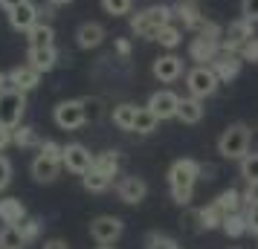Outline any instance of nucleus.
I'll return each mask as SVG.
<instances>
[{
  "label": "nucleus",
  "instance_id": "obj_15",
  "mask_svg": "<svg viewBox=\"0 0 258 249\" xmlns=\"http://www.w3.org/2000/svg\"><path fill=\"white\" fill-rule=\"evenodd\" d=\"M148 107H151L154 113L163 119H177V107H180V96L171 93V90H157V93L148 99Z\"/></svg>",
  "mask_w": 258,
  "mask_h": 249
},
{
  "label": "nucleus",
  "instance_id": "obj_49",
  "mask_svg": "<svg viewBox=\"0 0 258 249\" xmlns=\"http://www.w3.org/2000/svg\"><path fill=\"white\" fill-rule=\"evenodd\" d=\"M24 0H0V9H6V12H12L15 6H21Z\"/></svg>",
  "mask_w": 258,
  "mask_h": 249
},
{
  "label": "nucleus",
  "instance_id": "obj_45",
  "mask_svg": "<svg viewBox=\"0 0 258 249\" xmlns=\"http://www.w3.org/2000/svg\"><path fill=\"white\" fill-rule=\"evenodd\" d=\"M113 47H116V52L122 55V58H128V55H131V41H128V38H116V41H113Z\"/></svg>",
  "mask_w": 258,
  "mask_h": 249
},
{
  "label": "nucleus",
  "instance_id": "obj_24",
  "mask_svg": "<svg viewBox=\"0 0 258 249\" xmlns=\"http://www.w3.org/2000/svg\"><path fill=\"white\" fill-rule=\"evenodd\" d=\"M137 110H140L137 105H131V102H122V105L113 107L110 119H113V125H116L119 131H134V119H137Z\"/></svg>",
  "mask_w": 258,
  "mask_h": 249
},
{
  "label": "nucleus",
  "instance_id": "obj_8",
  "mask_svg": "<svg viewBox=\"0 0 258 249\" xmlns=\"http://www.w3.org/2000/svg\"><path fill=\"white\" fill-rule=\"evenodd\" d=\"M249 38H255V24L252 21H246L244 15L232 21V24L223 29V41H221V52H241Z\"/></svg>",
  "mask_w": 258,
  "mask_h": 249
},
{
  "label": "nucleus",
  "instance_id": "obj_36",
  "mask_svg": "<svg viewBox=\"0 0 258 249\" xmlns=\"http://www.w3.org/2000/svg\"><path fill=\"white\" fill-rule=\"evenodd\" d=\"M145 249H177V243H174V237L151 232V235L145 237Z\"/></svg>",
  "mask_w": 258,
  "mask_h": 249
},
{
  "label": "nucleus",
  "instance_id": "obj_1",
  "mask_svg": "<svg viewBox=\"0 0 258 249\" xmlns=\"http://www.w3.org/2000/svg\"><path fill=\"white\" fill-rule=\"evenodd\" d=\"M203 174V165L198 159H177L174 165L168 168V186H171V197L180 206H188L191 203V194H195V183Z\"/></svg>",
  "mask_w": 258,
  "mask_h": 249
},
{
  "label": "nucleus",
  "instance_id": "obj_41",
  "mask_svg": "<svg viewBox=\"0 0 258 249\" xmlns=\"http://www.w3.org/2000/svg\"><path fill=\"white\" fill-rule=\"evenodd\" d=\"M246 212V229H249V235L258 237V206H244Z\"/></svg>",
  "mask_w": 258,
  "mask_h": 249
},
{
  "label": "nucleus",
  "instance_id": "obj_10",
  "mask_svg": "<svg viewBox=\"0 0 258 249\" xmlns=\"http://www.w3.org/2000/svg\"><path fill=\"white\" fill-rule=\"evenodd\" d=\"M61 162H64V168H67L70 174L84 177V174L93 168V156H90V151H87L82 142H70V145H64V156H61Z\"/></svg>",
  "mask_w": 258,
  "mask_h": 249
},
{
  "label": "nucleus",
  "instance_id": "obj_48",
  "mask_svg": "<svg viewBox=\"0 0 258 249\" xmlns=\"http://www.w3.org/2000/svg\"><path fill=\"white\" fill-rule=\"evenodd\" d=\"M9 87H12V81H9V72H0V96L6 93Z\"/></svg>",
  "mask_w": 258,
  "mask_h": 249
},
{
  "label": "nucleus",
  "instance_id": "obj_4",
  "mask_svg": "<svg viewBox=\"0 0 258 249\" xmlns=\"http://www.w3.org/2000/svg\"><path fill=\"white\" fill-rule=\"evenodd\" d=\"M171 18H174V9L171 6H163V3L160 6H148L142 12L131 15V29L140 38H154L157 29H163L165 24H171Z\"/></svg>",
  "mask_w": 258,
  "mask_h": 249
},
{
  "label": "nucleus",
  "instance_id": "obj_40",
  "mask_svg": "<svg viewBox=\"0 0 258 249\" xmlns=\"http://www.w3.org/2000/svg\"><path fill=\"white\" fill-rule=\"evenodd\" d=\"M9 183H12V162L0 154V191L6 189Z\"/></svg>",
  "mask_w": 258,
  "mask_h": 249
},
{
  "label": "nucleus",
  "instance_id": "obj_26",
  "mask_svg": "<svg viewBox=\"0 0 258 249\" xmlns=\"http://www.w3.org/2000/svg\"><path fill=\"white\" fill-rule=\"evenodd\" d=\"M157 125H160V116H157L148 105L137 110V119H134V131L137 133H154L157 131Z\"/></svg>",
  "mask_w": 258,
  "mask_h": 249
},
{
  "label": "nucleus",
  "instance_id": "obj_31",
  "mask_svg": "<svg viewBox=\"0 0 258 249\" xmlns=\"http://www.w3.org/2000/svg\"><path fill=\"white\" fill-rule=\"evenodd\" d=\"M151 41H157V44H160V47H165V49H174V47H180V41H183V32H180V26L165 24L163 29H157V35H154Z\"/></svg>",
  "mask_w": 258,
  "mask_h": 249
},
{
  "label": "nucleus",
  "instance_id": "obj_37",
  "mask_svg": "<svg viewBox=\"0 0 258 249\" xmlns=\"http://www.w3.org/2000/svg\"><path fill=\"white\" fill-rule=\"evenodd\" d=\"M21 235L26 237V243L38 240V235H41V220H35V217H26L24 223H21Z\"/></svg>",
  "mask_w": 258,
  "mask_h": 249
},
{
  "label": "nucleus",
  "instance_id": "obj_28",
  "mask_svg": "<svg viewBox=\"0 0 258 249\" xmlns=\"http://www.w3.org/2000/svg\"><path fill=\"white\" fill-rule=\"evenodd\" d=\"M93 168L102 171V174H107V177H116L119 174V154L116 151H102V154H96Z\"/></svg>",
  "mask_w": 258,
  "mask_h": 249
},
{
  "label": "nucleus",
  "instance_id": "obj_30",
  "mask_svg": "<svg viewBox=\"0 0 258 249\" xmlns=\"http://www.w3.org/2000/svg\"><path fill=\"white\" fill-rule=\"evenodd\" d=\"M215 203L223 209V214L241 212V209H244V194H241L238 189H226V191H221V194L215 197Z\"/></svg>",
  "mask_w": 258,
  "mask_h": 249
},
{
  "label": "nucleus",
  "instance_id": "obj_9",
  "mask_svg": "<svg viewBox=\"0 0 258 249\" xmlns=\"http://www.w3.org/2000/svg\"><path fill=\"white\" fill-rule=\"evenodd\" d=\"M125 232V223L113 217V214H102V217H96L90 220V237H93L99 246H110V243H116L119 237Z\"/></svg>",
  "mask_w": 258,
  "mask_h": 249
},
{
  "label": "nucleus",
  "instance_id": "obj_2",
  "mask_svg": "<svg viewBox=\"0 0 258 249\" xmlns=\"http://www.w3.org/2000/svg\"><path fill=\"white\" fill-rule=\"evenodd\" d=\"M221 41H223V29L218 24L206 21V26L198 32V38L188 44V58L198 64H212L221 55Z\"/></svg>",
  "mask_w": 258,
  "mask_h": 249
},
{
  "label": "nucleus",
  "instance_id": "obj_21",
  "mask_svg": "<svg viewBox=\"0 0 258 249\" xmlns=\"http://www.w3.org/2000/svg\"><path fill=\"white\" fill-rule=\"evenodd\" d=\"M206 113V107H203V99L198 96H186V99H180V107H177V119L183 122V125H198L200 119Z\"/></svg>",
  "mask_w": 258,
  "mask_h": 249
},
{
  "label": "nucleus",
  "instance_id": "obj_46",
  "mask_svg": "<svg viewBox=\"0 0 258 249\" xmlns=\"http://www.w3.org/2000/svg\"><path fill=\"white\" fill-rule=\"evenodd\" d=\"M12 131H15V128H6V125H0V151L12 145Z\"/></svg>",
  "mask_w": 258,
  "mask_h": 249
},
{
  "label": "nucleus",
  "instance_id": "obj_6",
  "mask_svg": "<svg viewBox=\"0 0 258 249\" xmlns=\"http://www.w3.org/2000/svg\"><path fill=\"white\" fill-rule=\"evenodd\" d=\"M52 119L61 131H79L84 122H87V110H84V99H67L58 102L52 110Z\"/></svg>",
  "mask_w": 258,
  "mask_h": 249
},
{
  "label": "nucleus",
  "instance_id": "obj_3",
  "mask_svg": "<svg viewBox=\"0 0 258 249\" xmlns=\"http://www.w3.org/2000/svg\"><path fill=\"white\" fill-rule=\"evenodd\" d=\"M249 142H252V131L246 128L244 122H235L218 139V154L223 159H244L249 154Z\"/></svg>",
  "mask_w": 258,
  "mask_h": 249
},
{
  "label": "nucleus",
  "instance_id": "obj_35",
  "mask_svg": "<svg viewBox=\"0 0 258 249\" xmlns=\"http://www.w3.org/2000/svg\"><path fill=\"white\" fill-rule=\"evenodd\" d=\"M102 9H105L107 15H113V18H119V15H131L134 0H102Z\"/></svg>",
  "mask_w": 258,
  "mask_h": 249
},
{
  "label": "nucleus",
  "instance_id": "obj_33",
  "mask_svg": "<svg viewBox=\"0 0 258 249\" xmlns=\"http://www.w3.org/2000/svg\"><path fill=\"white\" fill-rule=\"evenodd\" d=\"M26 237L21 235V226H3L0 229V249H24Z\"/></svg>",
  "mask_w": 258,
  "mask_h": 249
},
{
  "label": "nucleus",
  "instance_id": "obj_51",
  "mask_svg": "<svg viewBox=\"0 0 258 249\" xmlns=\"http://www.w3.org/2000/svg\"><path fill=\"white\" fill-rule=\"evenodd\" d=\"M99 249H113V246H99Z\"/></svg>",
  "mask_w": 258,
  "mask_h": 249
},
{
  "label": "nucleus",
  "instance_id": "obj_34",
  "mask_svg": "<svg viewBox=\"0 0 258 249\" xmlns=\"http://www.w3.org/2000/svg\"><path fill=\"white\" fill-rule=\"evenodd\" d=\"M241 177L246 183H258V151H252L241 159Z\"/></svg>",
  "mask_w": 258,
  "mask_h": 249
},
{
  "label": "nucleus",
  "instance_id": "obj_5",
  "mask_svg": "<svg viewBox=\"0 0 258 249\" xmlns=\"http://www.w3.org/2000/svg\"><path fill=\"white\" fill-rule=\"evenodd\" d=\"M186 87H188V96H198V99H209L215 96V90L221 87V78L215 75L209 64H198L195 70L186 72Z\"/></svg>",
  "mask_w": 258,
  "mask_h": 249
},
{
  "label": "nucleus",
  "instance_id": "obj_42",
  "mask_svg": "<svg viewBox=\"0 0 258 249\" xmlns=\"http://www.w3.org/2000/svg\"><path fill=\"white\" fill-rule=\"evenodd\" d=\"M241 15H244L246 21H258V0H241Z\"/></svg>",
  "mask_w": 258,
  "mask_h": 249
},
{
  "label": "nucleus",
  "instance_id": "obj_44",
  "mask_svg": "<svg viewBox=\"0 0 258 249\" xmlns=\"http://www.w3.org/2000/svg\"><path fill=\"white\" fill-rule=\"evenodd\" d=\"M244 206H258V183H249L244 191Z\"/></svg>",
  "mask_w": 258,
  "mask_h": 249
},
{
  "label": "nucleus",
  "instance_id": "obj_52",
  "mask_svg": "<svg viewBox=\"0 0 258 249\" xmlns=\"http://www.w3.org/2000/svg\"><path fill=\"white\" fill-rule=\"evenodd\" d=\"M177 249H180V246H177Z\"/></svg>",
  "mask_w": 258,
  "mask_h": 249
},
{
  "label": "nucleus",
  "instance_id": "obj_19",
  "mask_svg": "<svg viewBox=\"0 0 258 249\" xmlns=\"http://www.w3.org/2000/svg\"><path fill=\"white\" fill-rule=\"evenodd\" d=\"M102 41H105V26L96 24V21H87V24L79 26V32H76V44L82 49H96L102 47Z\"/></svg>",
  "mask_w": 258,
  "mask_h": 249
},
{
  "label": "nucleus",
  "instance_id": "obj_50",
  "mask_svg": "<svg viewBox=\"0 0 258 249\" xmlns=\"http://www.w3.org/2000/svg\"><path fill=\"white\" fill-rule=\"evenodd\" d=\"M52 6H67V3H73V0H49Z\"/></svg>",
  "mask_w": 258,
  "mask_h": 249
},
{
  "label": "nucleus",
  "instance_id": "obj_27",
  "mask_svg": "<svg viewBox=\"0 0 258 249\" xmlns=\"http://www.w3.org/2000/svg\"><path fill=\"white\" fill-rule=\"evenodd\" d=\"M41 136L35 133V128H26V125H18L12 131V145H18V148H41Z\"/></svg>",
  "mask_w": 258,
  "mask_h": 249
},
{
  "label": "nucleus",
  "instance_id": "obj_20",
  "mask_svg": "<svg viewBox=\"0 0 258 249\" xmlns=\"http://www.w3.org/2000/svg\"><path fill=\"white\" fill-rule=\"evenodd\" d=\"M58 171H61L58 159H49L44 154H38L32 159V177H35V183H55L58 180Z\"/></svg>",
  "mask_w": 258,
  "mask_h": 249
},
{
  "label": "nucleus",
  "instance_id": "obj_14",
  "mask_svg": "<svg viewBox=\"0 0 258 249\" xmlns=\"http://www.w3.org/2000/svg\"><path fill=\"white\" fill-rule=\"evenodd\" d=\"M151 72H154L157 81L171 84V81H177V78L183 75V58H177V55H171V52H168V55H160V58L154 61Z\"/></svg>",
  "mask_w": 258,
  "mask_h": 249
},
{
  "label": "nucleus",
  "instance_id": "obj_38",
  "mask_svg": "<svg viewBox=\"0 0 258 249\" xmlns=\"http://www.w3.org/2000/svg\"><path fill=\"white\" fill-rule=\"evenodd\" d=\"M38 151H41V154H44V156H49V159H58V162H61V156H64V145L52 142V139H44V142H41V148H38ZM61 165H64V162H61Z\"/></svg>",
  "mask_w": 258,
  "mask_h": 249
},
{
  "label": "nucleus",
  "instance_id": "obj_22",
  "mask_svg": "<svg viewBox=\"0 0 258 249\" xmlns=\"http://www.w3.org/2000/svg\"><path fill=\"white\" fill-rule=\"evenodd\" d=\"M0 220L6 226H21L26 220V206L18 197H3L0 200Z\"/></svg>",
  "mask_w": 258,
  "mask_h": 249
},
{
  "label": "nucleus",
  "instance_id": "obj_39",
  "mask_svg": "<svg viewBox=\"0 0 258 249\" xmlns=\"http://www.w3.org/2000/svg\"><path fill=\"white\" fill-rule=\"evenodd\" d=\"M238 55H241L244 61H252V64H255V61H258V38H249L244 47H241Z\"/></svg>",
  "mask_w": 258,
  "mask_h": 249
},
{
  "label": "nucleus",
  "instance_id": "obj_43",
  "mask_svg": "<svg viewBox=\"0 0 258 249\" xmlns=\"http://www.w3.org/2000/svg\"><path fill=\"white\" fill-rule=\"evenodd\" d=\"M84 110H87V119H99L102 116V102L99 99H84Z\"/></svg>",
  "mask_w": 258,
  "mask_h": 249
},
{
  "label": "nucleus",
  "instance_id": "obj_18",
  "mask_svg": "<svg viewBox=\"0 0 258 249\" xmlns=\"http://www.w3.org/2000/svg\"><path fill=\"white\" fill-rule=\"evenodd\" d=\"M26 64H32L41 75L49 70H55V64H58V52L55 47H29L26 52Z\"/></svg>",
  "mask_w": 258,
  "mask_h": 249
},
{
  "label": "nucleus",
  "instance_id": "obj_17",
  "mask_svg": "<svg viewBox=\"0 0 258 249\" xmlns=\"http://www.w3.org/2000/svg\"><path fill=\"white\" fill-rule=\"evenodd\" d=\"M9 81H12L15 90H24V93H29V90H35L38 81H41V72L32 67V64H18L15 70H9Z\"/></svg>",
  "mask_w": 258,
  "mask_h": 249
},
{
  "label": "nucleus",
  "instance_id": "obj_16",
  "mask_svg": "<svg viewBox=\"0 0 258 249\" xmlns=\"http://www.w3.org/2000/svg\"><path fill=\"white\" fill-rule=\"evenodd\" d=\"M116 194L122 203H128V206H137V203L145 200V194H148V186H145V180L142 177H122L116 186Z\"/></svg>",
  "mask_w": 258,
  "mask_h": 249
},
{
  "label": "nucleus",
  "instance_id": "obj_13",
  "mask_svg": "<svg viewBox=\"0 0 258 249\" xmlns=\"http://www.w3.org/2000/svg\"><path fill=\"white\" fill-rule=\"evenodd\" d=\"M209 67L215 70V75L221 78V84H226V81H232V78H238V72L244 67V58H241L238 52H221Z\"/></svg>",
  "mask_w": 258,
  "mask_h": 249
},
{
  "label": "nucleus",
  "instance_id": "obj_25",
  "mask_svg": "<svg viewBox=\"0 0 258 249\" xmlns=\"http://www.w3.org/2000/svg\"><path fill=\"white\" fill-rule=\"evenodd\" d=\"M223 217H226V214H223V209L218 206V203H209V206H203V209L198 212L200 229H206V232H209V229H221Z\"/></svg>",
  "mask_w": 258,
  "mask_h": 249
},
{
  "label": "nucleus",
  "instance_id": "obj_23",
  "mask_svg": "<svg viewBox=\"0 0 258 249\" xmlns=\"http://www.w3.org/2000/svg\"><path fill=\"white\" fill-rule=\"evenodd\" d=\"M26 41L29 47H55V29L44 21H38L29 32H26Z\"/></svg>",
  "mask_w": 258,
  "mask_h": 249
},
{
  "label": "nucleus",
  "instance_id": "obj_32",
  "mask_svg": "<svg viewBox=\"0 0 258 249\" xmlns=\"http://www.w3.org/2000/svg\"><path fill=\"white\" fill-rule=\"evenodd\" d=\"M82 183H84V189H87V191H93V194H102V191L110 189L113 177H107V174H102V171L90 168V171H87V174L82 177Z\"/></svg>",
  "mask_w": 258,
  "mask_h": 249
},
{
  "label": "nucleus",
  "instance_id": "obj_7",
  "mask_svg": "<svg viewBox=\"0 0 258 249\" xmlns=\"http://www.w3.org/2000/svg\"><path fill=\"white\" fill-rule=\"evenodd\" d=\"M24 113H26V93L24 90L9 87L6 93L0 96V125H6V128H18L21 119H24Z\"/></svg>",
  "mask_w": 258,
  "mask_h": 249
},
{
  "label": "nucleus",
  "instance_id": "obj_47",
  "mask_svg": "<svg viewBox=\"0 0 258 249\" xmlns=\"http://www.w3.org/2000/svg\"><path fill=\"white\" fill-rule=\"evenodd\" d=\"M44 249H70V246H67V240H58V237H52V240H47V243H44Z\"/></svg>",
  "mask_w": 258,
  "mask_h": 249
},
{
  "label": "nucleus",
  "instance_id": "obj_29",
  "mask_svg": "<svg viewBox=\"0 0 258 249\" xmlns=\"http://www.w3.org/2000/svg\"><path fill=\"white\" fill-rule=\"evenodd\" d=\"M223 232L229 237H241L246 235L249 229H246V212H229L226 217H223V226H221Z\"/></svg>",
  "mask_w": 258,
  "mask_h": 249
},
{
  "label": "nucleus",
  "instance_id": "obj_11",
  "mask_svg": "<svg viewBox=\"0 0 258 249\" xmlns=\"http://www.w3.org/2000/svg\"><path fill=\"white\" fill-rule=\"evenodd\" d=\"M6 15H9V26H12L15 32H29V29L41 21V18H38L41 9H38L32 0H24L21 6H15L12 12H6Z\"/></svg>",
  "mask_w": 258,
  "mask_h": 249
},
{
  "label": "nucleus",
  "instance_id": "obj_12",
  "mask_svg": "<svg viewBox=\"0 0 258 249\" xmlns=\"http://www.w3.org/2000/svg\"><path fill=\"white\" fill-rule=\"evenodd\" d=\"M171 9H174V18H180V21H183V26H186V29H191V32H200V29L206 26V18L200 15L198 0H177Z\"/></svg>",
  "mask_w": 258,
  "mask_h": 249
}]
</instances>
